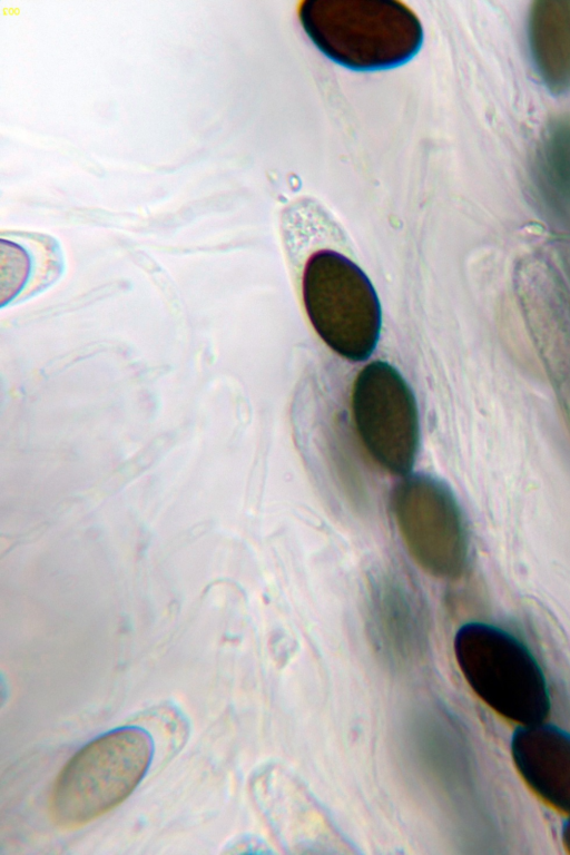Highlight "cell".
<instances>
[{"instance_id":"6da1fadb","label":"cell","mask_w":570,"mask_h":855,"mask_svg":"<svg viewBox=\"0 0 570 855\" xmlns=\"http://www.w3.org/2000/svg\"><path fill=\"white\" fill-rule=\"evenodd\" d=\"M298 14L315 47L354 71L402 66L423 45L420 19L395 0H305Z\"/></svg>"},{"instance_id":"7a4b0ae2","label":"cell","mask_w":570,"mask_h":855,"mask_svg":"<svg viewBox=\"0 0 570 855\" xmlns=\"http://www.w3.org/2000/svg\"><path fill=\"white\" fill-rule=\"evenodd\" d=\"M453 649L470 688L497 714L520 726L548 718L544 674L518 637L490 623L468 622L456 631Z\"/></svg>"},{"instance_id":"3957f363","label":"cell","mask_w":570,"mask_h":855,"mask_svg":"<svg viewBox=\"0 0 570 855\" xmlns=\"http://www.w3.org/2000/svg\"><path fill=\"white\" fill-rule=\"evenodd\" d=\"M153 744L147 733L125 727L80 749L60 773L52 793L57 824L77 827L120 804L148 769Z\"/></svg>"},{"instance_id":"277c9868","label":"cell","mask_w":570,"mask_h":855,"mask_svg":"<svg viewBox=\"0 0 570 855\" xmlns=\"http://www.w3.org/2000/svg\"><path fill=\"white\" fill-rule=\"evenodd\" d=\"M303 299L320 337L338 355L367 360L380 338L382 314L365 273L332 249L312 254L303 273Z\"/></svg>"},{"instance_id":"5b68a950","label":"cell","mask_w":570,"mask_h":855,"mask_svg":"<svg viewBox=\"0 0 570 855\" xmlns=\"http://www.w3.org/2000/svg\"><path fill=\"white\" fill-rule=\"evenodd\" d=\"M391 510L409 553L426 572L445 579L461 574L466 530L445 483L429 474L409 475L392 491Z\"/></svg>"},{"instance_id":"8992f818","label":"cell","mask_w":570,"mask_h":855,"mask_svg":"<svg viewBox=\"0 0 570 855\" xmlns=\"http://www.w3.org/2000/svg\"><path fill=\"white\" fill-rule=\"evenodd\" d=\"M352 412L358 436L384 470L407 474L420 448V417L415 396L401 373L374 361L357 374Z\"/></svg>"},{"instance_id":"52a82bcc","label":"cell","mask_w":570,"mask_h":855,"mask_svg":"<svg viewBox=\"0 0 570 855\" xmlns=\"http://www.w3.org/2000/svg\"><path fill=\"white\" fill-rule=\"evenodd\" d=\"M367 618L371 640L390 664H411L424 655L428 610L420 591L404 574L387 569L371 577Z\"/></svg>"},{"instance_id":"ba28073f","label":"cell","mask_w":570,"mask_h":855,"mask_svg":"<svg viewBox=\"0 0 570 855\" xmlns=\"http://www.w3.org/2000/svg\"><path fill=\"white\" fill-rule=\"evenodd\" d=\"M511 755L527 785L570 815V734L544 721L520 726L511 738Z\"/></svg>"},{"instance_id":"9c48e42d","label":"cell","mask_w":570,"mask_h":855,"mask_svg":"<svg viewBox=\"0 0 570 855\" xmlns=\"http://www.w3.org/2000/svg\"><path fill=\"white\" fill-rule=\"evenodd\" d=\"M528 40L537 73L553 95L570 91V0L531 4Z\"/></svg>"},{"instance_id":"30bf717a","label":"cell","mask_w":570,"mask_h":855,"mask_svg":"<svg viewBox=\"0 0 570 855\" xmlns=\"http://www.w3.org/2000/svg\"><path fill=\"white\" fill-rule=\"evenodd\" d=\"M61 255L53 239L40 234L1 238V304L32 296L61 273Z\"/></svg>"},{"instance_id":"8fae6325","label":"cell","mask_w":570,"mask_h":855,"mask_svg":"<svg viewBox=\"0 0 570 855\" xmlns=\"http://www.w3.org/2000/svg\"><path fill=\"white\" fill-rule=\"evenodd\" d=\"M534 171L538 187L549 199L570 203V116L557 118L546 129Z\"/></svg>"},{"instance_id":"7c38bea8","label":"cell","mask_w":570,"mask_h":855,"mask_svg":"<svg viewBox=\"0 0 570 855\" xmlns=\"http://www.w3.org/2000/svg\"><path fill=\"white\" fill-rule=\"evenodd\" d=\"M561 839L564 848L570 853V818L562 826Z\"/></svg>"}]
</instances>
